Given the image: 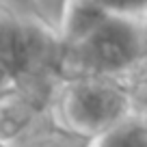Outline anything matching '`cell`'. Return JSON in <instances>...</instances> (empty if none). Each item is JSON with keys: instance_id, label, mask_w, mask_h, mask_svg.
Returning <instances> with one entry per match:
<instances>
[{"instance_id": "obj_10", "label": "cell", "mask_w": 147, "mask_h": 147, "mask_svg": "<svg viewBox=\"0 0 147 147\" xmlns=\"http://www.w3.org/2000/svg\"><path fill=\"white\" fill-rule=\"evenodd\" d=\"M11 89H15L13 71L0 61V93H7V91H11Z\"/></svg>"}, {"instance_id": "obj_9", "label": "cell", "mask_w": 147, "mask_h": 147, "mask_svg": "<svg viewBox=\"0 0 147 147\" xmlns=\"http://www.w3.org/2000/svg\"><path fill=\"white\" fill-rule=\"evenodd\" d=\"M104 7L113 13L123 15H143L147 11V0H102Z\"/></svg>"}, {"instance_id": "obj_6", "label": "cell", "mask_w": 147, "mask_h": 147, "mask_svg": "<svg viewBox=\"0 0 147 147\" xmlns=\"http://www.w3.org/2000/svg\"><path fill=\"white\" fill-rule=\"evenodd\" d=\"M91 147H147V123L143 115L134 113L106 134L93 138Z\"/></svg>"}, {"instance_id": "obj_11", "label": "cell", "mask_w": 147, "mask_h": 147, "mask_svg": "<svg viewBox=\"0 0 147 147\" xmlns=\"http://www.w3.org/2000/svg\"><path fill=\"white\" fill-rule=\"evenodd\" d=\"M143 22H145V28H147V11L143 13Z\"/></svg>"}, {"instance_id": "obj_7", "label": "cell", "mask_w": 147, "mask_h": 147, "mask_svg": "<svg viewBox=\"0 0 147 147\" xmlns=\"http://www.w3.org/2000/svg\"><path fill=\"white\" fill-rule=\"evenodd\" d=\"M67 5L69 0H30V11L43 24H48L54 32H59L65 11H67Z\"/></svg>"}, {"instance_id": "obj_8", "label": "cell", "mask_w": 147, "mask_h": 147, "mask_svg": "<svg viewBox=\"0 0 147 147\" xmlns=\"http://www.w3.org/2000/svg\"><path fill=\"white\" fill-rule=\"evenodd\" d=\"M32 147H91V141L82 138V136H76V134L67 132V130L59 128L54 123Z\"/></svg>"}, {"instance_id": "obj_5", "label": "cell", "mask_w": 147, "mask_h": 147, "mask_svg": "<svg viewBox=\"0 0 147 147\" xmlns=\"http://www.w3.org/2000/svg\"><path fill=\"white\" fill-rule=\"evenodd\" d=\"M24 15L26 13L9 7L7 2H0V61L13 71V78L24 35Z\"/></svg>"}, {"instance_id": "obj_1", "label": "cell", "mask_w": 147, "mask_h": 147, "mask_svg": "<svg viewBox=\"0 0 147 147\" xmlns=\"http://www.w3.org/2000/svg\"><path fill=\"white\" fill-rule=\"evenodd\" d=\"M147 63V28L143 15L110 11L102 24L74 46H63V80L125 78Z\"/></svg>"}, {"instance_id": "obj_2", "label": "cell", "mask_w": 147, "mask_h": 147, "mask_svg": "<svg viewBox=\"0 0 147 147\" xmlns=\"http://www.w3.org/2000/svg\"><path fill=\"white\" fill-rule=\"evenodd\" d=\"M136 113L132 89L125 78L65 80L52 104V119L59 128L82 138L106 134Z\"/></svg>"}, {"instance_id": "obj_3", "label": "cell", "mask_w": 147, "mask_h": 147, "mask_svg": "<svg viewBox=\"0 0 147 147\" xmlns=\"http://www.w3.org/2000/svg\"><path fill=\"white\" fill-rule=\"evenodd\" d=\"M52 125V110L26 93H0V147H32Z\"/></svg>"}, {"instance_id": "obj_4", "label": "cell", "mask_w": 147, "mask_h": 147, "mask_svg": "<svg viewBox=\"0 0 147 147\" xmlns=\"http://www.w3.org/2000/svg\"><path fill=\"white\" fill-rule=\"evenodd\" d=\"M108 13L110 11L104 7L102 0H69L59 30L63 46H74V43L82 41L84 37L91 35L100 26Z\"/></svg>"}]
</instances>
